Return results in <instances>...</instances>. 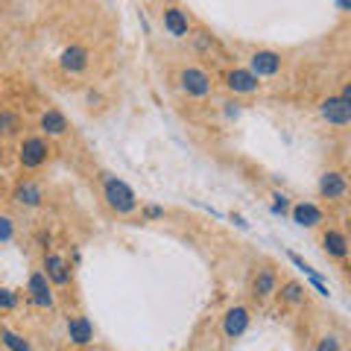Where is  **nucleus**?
I'll list each match as a JSON object with an SVG mask.
<instances>
[{
  "label": "nucleus",
  "mask_w": 351,
  "mask_h": 351,
  "mask_svg": "<svg viewBox=\"0 0 351 351\" xmlns=\"http://www.w3.org/2000/svg\"><path fill=\"white\" fill-rule=\"evenodd\" d=\"M12 237H15V223H12V217L0 214V243H12Z\"/></svg>",
  "instance_id": "nucleus-23"
},
{
  "label": "nucleus",
  "mask_w": 351,
  "mask_h": 351,
  "mask_svg": "<svg viewBox=\"0 0 351 351\" xmlns=\"http://www.w3.org/2000/svg\"><path fill=\"white\" fill-rule=\"evenodd\" d=\"M290 214H293V223L302 226V228H316L325 219L322 217V208L313 205V202H295Z\"/></svg>",
  "instance_id": "nucleus-17"
},
{
  "label": "nucleus",
  "mask_w": 351,
  "mask_h": 351,
  "mask_svg": "<svg viewBox=\"0 0 351 351\" xmlns=\"http://www.w3.org/2000/svg\"><path fill=\"white\" fill-rule=\"evenodd\" d=\"M161 24H164V29H167V36H173V38H188L191 36V18L182 6H176V3L164 6Z\"/></svg>",
  "instance_id": "nucleus-11"
},
{
  "label": "nucleus",
  "mask_w": 351,
  "mask_h": 351,
  "mask_svg": "<svg viewBox=\"0 0 351 351\" xmlns=\"http://www.w3.org/2000/svg\"><path fill=\"white\" fill-rule=\"evenodd\" d=\"M41 272H44V276H47V281L53 284V287H68V284L73 281V269H71L68 258L56 255V252H50V255H44Z\"/></svg>",
  "instance_id": "nucleus-7"
},
{
  "label": "nucleus",
  "mask_w": 351,
  "mask_h": 351,
  "mask_svg": "<svg viewBox=\"0 0 351 351\" xmlns=\"http://www.w3.org/2000/svg\"><path fill=\"white\" fill-rule=\"evenodd\" d=\"M27 295H29V302L41 307V311H53L56 307V295H53V284L47 281V276H44L41 269H36L29 276L27 281Z\"/></svg>",
  "instance_id": "nucleus-4"
},
{
  "label": "nucleus",
  "mask_w": 351,
  "mask_h": 351,
  "mask_svg": "<svg viewBox=\"0 0 351 351\" xmlns=\"http://www.w3.org/2000/svg\"><path fill=\"white\" fill-rule=\"evenodd\" d=\"M12 199H15L21 208H38V205L44 202V191H41V184H38V182L24 179V182H18V184H15Z\"/></svg>",
  "instance_id": "nucleus-13"
},
{
  "label": "nucleus",
  "mask_w": 351,
  "mask_h": 351,
  "mask_svg": "<svg viewBox=\"0 0 351 351\" xmlns=\"http://www.w3.org/2000/svg\"><path fill=\"white\" fill-rule=\"evenodd\" d=\"M281 68H284V59L276 50H255L249 56V71L255 73L258 80H263V76H278Z\"/></svg>",
  "instance_id": "nucleus-10"
},
{
  "label": "nucleus",
  "mask_w": 351,
  "mask_h": 351,
  "mask_svg": "<svg viewBox=\"0 0 351 351\" xmlns=\"http://www.w3.org/2000/svg\"><path fill=\"white\" fill-rule=\"evenodd\" d=\"M278 290V272L272 269V267H261L255 269V276H252L249 281V295L255 302H269L272 295H276Z\"/></svg>",
  "instance_id": "nucleus-5"
},
{
  "label": "nucleus",
  "mask_w": 351,
  "mask_h": 351,
  "mask_svg": "<svg viewBox=\"0 0 351 351\" xmlns=\"http://www.w3.org/2000/svg\"><path fill=\"white\" fill-rule=\"evenodd\" d=\"M0 3H3V0H0Z\"/></svg>",
  "instance_id": "nucleus-28"
},
{
  "label": "nucleus",
  "mask_w": 351,
  "mask_h": 351,
  "mask_svg": "<svg viewBox=\"0 0 351 351\" xmlns=\"http://www.w3.org/2000/svg\"><path fill=\"white\" fill-rule=\"evenodd\" d=\"M18 307V293L9 287H0V313H9Z\"/></svg>",
  "instance_id": "nucleus-22"
},
{
  "label": "nucleus",
  "mask_w": 351,
  "mask_h": 351,
  "mask_svg": "<svg viewBox=\"0 0 351 351\" xmlns=\"http://www.w3.org/2000/svg\"><path fill=\"white\" fill-rule=\"evenodd\" d=\"M316 351H343V343H339L337 334H325L319 343H316Z\"/></svg>",
  "instance_id": "nucleus-24"
},
{
  "label": "nucleus",
  "mask_w": 351,
  "mask_h": 351,
  "mask_svg": "<svg viewBox=\"0 0 351 351\" xmlns=\"http://www.w3.org/2000/svg\"><path fill=\"white\" fill-rule=\"evenodd\" d=\"M272 199H276V211H287V196H284V193H276V196H272Z\"/></svg>",
  "instance_id": "nucleus-25"
},
{
  "label": "nucleus",
  "mask_w": 351,
  "mask_h": 351,
  "mask_svg": "<svg viewBox=\"0 0 351 351\" xmlns=\"http://www.w3.org/2000/svg\"><path fill=\"white\" fill-rule=\"evenodd\" d=\"M59 64H62L64 73H82L88 68V50L82 47V44H71V47L62 50Z\"/></svg>",
  "instance_id": "nucleus-16"
},
{
  "label": "nucleus",
  "mask_w": 351,
  "mask_h": 351,
  "mask_svg": "<svg viewBox=\"0 0 351 351\" xmlns=\"http://www.w3.org/2000/svg\"><path fill=\"white\" fill-rule=\"evenodd\" d=\"M68 337L73 346H88L94 339V325L88 322V316H71L68 319Z\"/></svg>",
  "instance_id": "nucleus-18"
},
{
  "label": "nucleus",
  "mask_w": 351,
  "mask_h": 351,
  "mask_svg": "<svg viewBox=\"0 0 351 351\" xmlns=\"http://www.w3.org/2000/svg\"><path fill=\"white\" fill-rule=\"evenodd\" d=\"M38 129H41L44 138H62L64 132L71 129V123H68V117H64L59 108H47V112L41 114V120H38Z\"/></svg>",
  "instance_id": "nucleus-15"
},
{
  "label": "nucleus",
  "mask_w": 351,
  "mask_h": 351,
  "mask_svg": "<svg viewBox=\"0 0 351 351\" xmlns=\"http://www.w3.org/2000/svg\"><path fill=\"white\" fill-rule=\"evenodd\" d=\"M322 252L334 261H346L348 258V237L339 228H328L322 232Z\"/></svg>",
  "instance_id": "nucleus-14"
},
{
  "label": "nucleus",
  "mask_w": 351,
  "mask_h": 351,
  "mask_svg": "<svg viewBox=\"0 0 351 351\" xmlns=\"http://www.w3.org/2000/svg\"><path fill=\"white\" fill-rule=\"evenodd\" d=\"M176 80H179V88L188 97H196V100H202V97H208L211 94V88H214V82H211V76H208L202 68H182L179 71V76H176Z\"/></svg>",
  "instance_id": "nucleus-3"
},
{
  "label": "nucleus",
  "mask_w": 351,
  "mask_h": 351,
  "mask_svg": "<svg viewBox=\"0 0 351 351\" xmlns=\"http://www.w3.org/2000/svg\"><path fill=\"white\" fill-rule=\"evenodd\" d=\"M147 214H149V217H161L164 211H161V208H147Z\"/></svg>",
  "instance_id": "nucleus-26"
},
{
  "label": "nucleus",
  "mask_w": 351,
  "mask_h": 351,
  "mask_svg": "<svg viewBox=\"0 0 351 351\" xmlns=\"http://www.w3.org/2000/svg\"><path fill=\"white\" fill-rule=\"evenodd\" d=\"M276 293L281 295V302H284V304H290V307L304 304V295H307L304 284H299V281H284V284H278V290H276Z\"/></svg>",
  "instance_id": "nucleus-19"
},
{
  "label": "nucleus",
  "mask_w": 351,
  "mask_h": 351,
  "mask_svg": "<svg viewBox=\"0 0 351 351\" xmlns=\"http://www.w3.org/2000/svg\"><path fill=\"white\" fill-rule=\"evenodd\" d=\"M21 129H24V123H21V117L12 112V108H0V141L15 138Z\"/></svg>",
  "instance_id": "nucleus-20"
},
{
  "label": "nucleus",
  "mask_w": 351,
  "mask_h": 351,
  "mask_svg": "<svg viewBox=\"0 0 351 351\" xmlns=\"http://www.w3.org/2000/svg\"><path fill=\"white\" fill-rule=\"evenodd\" d=\"M100 182H103V199L114 214H132L138 208L135 191H132L123 179H117L114 173H103Z\"/></svg>",
  "instance_id": "nucleus-1"
},
{
  "label": "nucleus",
  "mask_w": 351,
  "mask_h": 351,
  "mask_svg": "<svg viewBox=\"0 0 351 351\" xmlns=\"http://www.w3.org/2000/svg\"><path fill=\"white\" fill-rule=\"evenodd\" d=\"M316 191H319L322 199H343V196L348 193V182H346V173H339V170H325L319 176V184H316Z\"/></svg>",
  "instance_id": "nucleus-12"
},
{
  "label": "nucleus",
  "mask_w": 351,
  "mask_h": 351,
  "mask_svg": "<svg viewBox=\"0 0 351 351\" xmlns=\"http://www.w3.org/2000/svg\"><path fill=\"white\" fill-rule=\"evenodd\" d=\"M50 158V141L44 135H27L18 147V161L24 170H38Z\"/></svg>",
  "instance_id": "nucleus-2"
},
{
  "label": "nucleus",
  "mask_w": 351,
  "mask_h": 351,
  "mask_svg": "<svg viewBox=\"0 0 351 351\" xmlns=\"http://www.w3.org/2000/svg\"><path fill=\"white\" fill-rule=\"evenodd\" d=\"M339 6H343V9H348V0H339Z\"/></svg>",
  "instance_id": "nucleus-27"
},
{
  "label": "nucleus",
  "mask_w": 351,
  "mask_h": 351,
  "mask_svg": "<svg viewBox=\"0 0 351 351\" xmlns=\"http://www.w3.org/2000/svg\"><path fill=\"white\" fill-rule=\"evenodd\" d=\"M249 322H252V313H249V307L243 304H234V307H228V311L223 313V337L226 339H240L246 331H249Z\"/></svg>",
  "instance_id": "nucleus-8"
},
{
  "label": "nucleus",
  "mask_w": 351,
  "mask_h": 351,
  "mask_svg": "<svg viewBox=\"0 0 351 351\" xmlns=\"http://www.w3.org/2000/svg\"><path fill=\"white\" fill-rule=\"evenodd\" d=\"M319 114L322 120H328L331 126H348L351 123V100H346V97H339V94H331V97H325V100L319 103Z\"/></svg>",
  "instance_id": "nucleus-6"
},
{
  "label": "nucleus",
  "mask_w": 351,
  "mask_h": 351,
  "mask_svg": "<svg viewBox=\"0 0 351 351\" xmlns=\"http://www.w3.org/2000/svg\"><path fill=\"white\" fill-rule=\"evenodd\" d=\"M0 343H3L9 351H32L29 339L15 334V331H9V328H0Z\"/></svg>",
  "instance_id": "nucleus-21"
},
{
  "label": "nucleus",
  "mask_w": 351,
  "mask_h": 351,
  "mask_svg": "<svg viewBox=\"0 0 351 351\" xmlns=\"http://www.w3.org/2000/svg\"><path fill=\"white\" fill-rule=\"evenodd\" d=\"M223 85L232 94H255V91H261V80L249 68H228L223 73Z\"/></svg>",
  "instance_id": "nucleus-9"
}]
</instances>
